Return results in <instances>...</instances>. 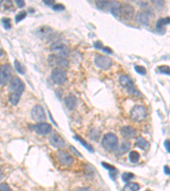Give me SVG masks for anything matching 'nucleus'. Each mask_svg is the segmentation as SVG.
<instances>
[{"label":"nucleus","mask_w":170,"mask_h":191,"mask_svg":"<svg viewBox=\"0 0 170 191\" xmlns=\"http://www.w3.org/2000/svg\"><path fill=\"white\" fill-rule=\"evenodd\" d=\"M145 191H151V190H145Z\"/></svg>","instance_id":"a18cd8bd"},{"label":"nucleus","mask_w":170,"mask_h":191,"mask_svg":"<svg viewBox=\"0 0 170 191\" xmlns=\"http://www.w3.org/2000/svg\"><path fill=\"white\" fill-rule=\"evenodd\" d=\"M139 154L135 150H132L131 152L129 153V160L132 163H137L139 160Z\"/></svg>","instance_id":"a878e982"},{"label":"nucleus","mask_w":170,"mask_h":191,"mask_svg":"<svg viewBox=\"0 0 170 191\" xmlns=\"http://www.w3.org/2000/svg\"><path fill=\"white\" fill-rule=\"evenodd\" d=\"M9 88L13 91V93H17L21 94L25 89V85L21 79L18 76H14L9 82Z\"/></svg>","instance_id":"0eeeda50"},{"label":"nucleus","mask_w":170,"mask_h":191,"mask_svg":"<svg viewBox=\"0 0 170 191\" xmlns=\"http://www.w3.org/2000/svg\"><path fill=\"white\" fill-rule=\"evenodd\" d=\"M100 134H101V132H100L99 130H95V129H93V130H91V132H90L91 138H93L94 139H97L99 138Z\"/></svg>","instance_id":"473e14b6"},{"label":"nucleus","mask_w":170,"mask_h":191,"mask_svg":"<svg viewBox=\"0 0 170 191\" xmlns=\"http://www.w3.org/2000/svg\"><path fill=\"white\" fill-rule=\"evenodd\" d=\"M111 5H112V2H108V1L96 2V6L98 7V9H107L108 8L110 9Z\"/></svg>","instance_id":"393cba45"},{"label":"nucleus","mask_w":170,"mask_h":191,"mask_svg":"<svg viewBox=\"0 0 170 191\" xmlns=\"http://www.w3.org/2000/svg\"><path fill=\"white\" fill-rule=\"evenodd\" d=\"M15 4H17V6L19 8H22V7L25 6V2L24 1H21V0H16L15 1Z\"/></svg>","instance_id":"ea45409f"},{"label":"nucleus","mask_w":170,"mask_h":191,"mask_svg":"<svg viewBox=\"0 0 170 191\" xmlns=\"http://www.w3.org/2000/svg\"><path fill=\"white\" fill-rule=\"evenodd\" d=\"M11 20L9 19V18H3L2 19V23H3V25H4V27L8 30V29H9V28H11Z\"/></svg>","instance_id":"7c9ffc66"},{"label":"nucleus","mask_w":170,"mask_h":191,"mask_svg":"<svg viewBox=\"0 0 170 191\" xmlns=\"http://www.w3.org/2000/svg\"><path fill=\"white\" fill-rule=\"evenodd\" d=\"M164 172L167 175H170V167L169 166H164Z\"/></svg>","instance_id":"79ce46f5"},{"label":"nucleus","mask_w":170,"mask_h":191,"mask_svg":"<svg viewBox=\"0 0 170 191\" xmlns=\"http://www.w3.org/2000/svg\"><path fill=\"white\" fill-rule=\"evenodd\" d=\"M95 64L96 65L97 67L103 69V70H107V69H109L112 66V60L108 56L97 54L95 58Z\"/></svg>","instance_id":"423d86ee"},{"label":"nucleus","mask_w":170,"mask_h":191,"mask_svg":"<svg viewBox=\"0 0 170 191\" xmlns=\"http://www.w3.org/2000/svg\"><path fill=\"white\" fill-rule=\"evenodd\" d=\"M134 177V175L131 173V172H123V175H122V178L124 182H128L130 181L131 179H133Z\"/></svg>","instance_id":"c85d7f7f"},{"label":"nucleus","mask_w":170,"mask_h":191,"mask_svg":"<svg viewBox=\"0 0 170 191\" xmlns=\"http://www.w3.org/2000/svg\"><path fill=\"white\" fill-rule=\"evenodd\" d=\"M94 46H95V49H103V44H102V43H101V41H97V42H95V44H94Z\"/></svg>","instance_id":"e433bc0d"},{"label":"nucleus","mask_w":170,"mask_h":191,"mask_svg":"<svg viewBox=\"0 0 170 191\" xmlns=\"http://www.w3.org/2000/svg\"><path fill=\"white\" fill-rule=\"evenodd\" d=\"M50 143L53 146H55L57 149H61V148H63L66 145V142L65 140L62 139V137H61L59 134H55L53 135H51L50 139Z\"/></svg>","instance_id":"ddd939ff"},{"label":"nucleus","mask_w":170,"mask_h":191,"mask_svg":"<svg viewBox=\"0 0 170 191\" xmlns=\"http://www.w3.org/2000/svg\"><path fill=\"white\" fill-rule=\"evenodd\" d=\"M32 117L34 121H44L46 119V115L44 108L41 105H35L32 110Z\"/></svg>","instance_id":"9d476101"},{"label":"nucleus","mask_w":170,"mask_h":191,"mask_svg":"<svg viewBox=\"0 0 170 191\" xmlns=\"http://www.w3.org/2000/svg\"><path fill=\"white\" fill-rule=\"evenodd\" d=\"M57 156H58L59 162L62 166H69L73 161L72 155H70L67 152H65V151H62V150L58 151Z\"/></svg>","instance_id":"9b49d317"},{"label":"nucleus","mask_w":170,"mask_h":191,"mask_svg":"<svg viewBox=\"0 0 170 191\" xmlns=\"http://www.w3.org/2000/svg\"><path fill=\"white\" fill-rule=\"evenodd\" d=\"M101 164H102V166H103L105 168H107V170H108V171H110V172H112V171L117 170V169L114 167L113 166L110 165V164H108V163H107V162H102Z\"/></svg>","instance_id":"f704fd0d"},{"label":"nucleus","mask_w":170,"mask_h":191,"mask_svg":"<svg viewBox=\"0 0 170 191\" xmlns=\"http://www.w3.org/2000/svg\"><path fill=\"white\" fill-rule=\"evenodd\" d=\"M129 149H130V143L128 141H124L121 145L120 148H118V154L119 155H123V154L126 153Z\"/></svg>","instance_id":"b1692460"},{"label":"nucleus","mask_w":170,"mask_h":191,"mask_svg":"<svg viewBox=\"0 0 170 191\" xmlns=\"http://www.w3.org/2000/svg\"><path fill=\"white\" fill-rule=\"evenodd\" d=\"M74 139H75L77 141H78L79 143H81V145H82V146L85 147L89 152H94V149H93V147L91 146L90 145H88L86 141H84V140L82 139L80 136H77V135H75V136H74Z\"/></svg>","instance_id":"4be33fe9"},{"label":"nucleus","mask_w":170,"mask_h":191,"mask_svg":"<svg viewBox=\"0 0 170 191\" xmlns=\"http://www.w3.org/2000/svg\"><path fill=\"white\" fill-rule=\"evenodd\" d=\"M20 99V94L17 93H12L9 95V100L13 105H16L19 103Z\"/></svg>","instance_id":"5701e85b"},{"label":"nucleus","mask_w":170,"mask_h":191,"mask_svg":"<svg viewBox=\"0 0 170 191\" xmlns=\"http://www.w3.org/2000/svg\"><path fill=\"white\" fill-rule=\"evenodd\" d=\"M110 10L112 14L115 17L118 18L120 15H122V8H121V4L118 2H112V5L110 8Z\"/></svg>","instance_id":"dca6fc26"},{"label":"nucleus","mask_w":170,"mask_h":191,"mask_svg":"<svg viewBox=\"0 0 170 191\" xmlns=\"http://www.w3.org/2000/svg\"><path fill=\"white\" fill-rule=\"evenodd\" d=\"M11 66L9 64L3 65L1 66V70H0V82L1 85H4L6 83H8L10 79L11 76Z\"/></svg>","instance_id":"1a4fd4ad"},{"label":"nucleus","mask_w":170,"mask_h":191,"mask_svg":"<svg viewBox=\"0 0 170 191\" xmlns=\"http://www.w3.org/2000/svg\"><path fill=\"white\" fill-rule=\"evenodd\" d=\"M134 70L137 73L140 74V75H145L146 74V69L142 65H135Z\"/></svg>","instance_id":"2f4dec72"},{"label":"nucleus","mask_w":170,"mask_h":191,"mask_svg":"<svg viewBox=\"0 0 170 191\" xmlns=\"http://www.w3.org/2000/svg\"><path fill=\"white\" fill-rule=\"evenodd\" d=\"M70 149H71V150H72L73 151V152L76 153V155H78V156H80V157H82V155H81L80 153L78 152V151H77V150H76V149H75V148H74V147H73V146H70Z\"/></svg>","instance_id":"a19ab883"},{"label":"nucleus","mask_w":170,"mask_h":191,"mask_svg":"<svg viewBox=\"0 0 170 191\" xmlns=\"http://www.w3.org/2000/svg\"><path fill=\"white\" fill-rule=\"evenodd\" d=\"M0 191H11V190L9 187V185L4 184V183H2L0 184Z\"/></svg>","instance_id":"c9c22d12"},{"label":"nucleus","mask_w":170,"mask_h":191,"mask_svg":"<svg viewBox=\"0 0 170 191\" xmlns=\"http://www.w3.org/2000/svg\"><path fill=\"white\" fill-rule=\"evenodd\" d=\"M15 70L17 72H19L20 74L23 75L25 74V67L20 63L18 60H15Z\"/></svg>","instance_id":"bb28decb"},{"label":"nucleus","mask_w":170,"mask_h":191,"mask_svg":"<svg viewBox=\"0 0 170 191\" xmlns=\"http://www.w3.org/2000/svg\"><path fill=\"white\" fill-rule=\"evenodd\" d=\"M168 24H170V18L169 17H167V18H162V19H159L157 22V25H156V28L158 30V32H159L160 33H163L165 32L164 30V26Z\"/></svg>","instance_id":"f3484780"},{"label":"nucleus","mask_w":170,"mask_h":191,"mask_svg":"<svg viewBox=\"0 0 170 191\" xmlns=\"http://www.w3.org/2000/svg\"><path fill=\"white\" fill-rule=\"evenodd\" d=\"M101 145L103 148L105 150H107V151H113L117 149L118 139L112 133H108L104 135L102 141H101Z\"/></svg>","instance_id":"f257e3e1"},{"label":"nucleus","mask_w":170,"mask_h":191,"mask_svg":"<svg viewBox=\"0 0 170 191\" xmlns=\"http://www.w3.org/2000/svg\"><path fill=\"white\" fill-rule=\"evenodd\" d=\"M119 83L120 84L127 89V92L132 96H139L140 93L139 91L137 88L135 87L134 83L132 80L126 75H122L119 77Z\"/></svg>","instance_id":"f03ea898"},{"label":"nucleus","mask_w":170,"mask_h":191,"mask_svg":"<svg viewBox=\"0 0 170 191\" xmlns=\"http://www.w3.org/2000/svg\"><path fill=\"white\" fill-rule=\"evenodd\" d=\"M48 63L55 69H64L69 65L68 60L66 58L58 56L56 54H50L48 58Z\"/></svg>","instance_id":"7ed1b4c3"},{"label":"nucleus","mask_w":170,"mask_h":191,"mask_svg":"<svg viewBox=\"0 0 170 191\" xmlns=\"http://www.w3.org/2000/svg\"><path fill=\"white\" fill-rule=\"evenodd\" d=\"M26 16V11H20L16 15H15V22L18 23L20 21H21L22 20H24Z\"/></svg>","instance_id":"c756f323"},{"label":"nucleus","mask_w":170,"mask_h":191,"mask_svg":"<svg viewBox=\"0 0 170 191\" xmlns=\"http://www.w3.org/2000/svg\"><path fill=\"white\" fill-rule=\"evenodd\" d=\"M164 146L166 148V150H168V152L170 153V140L167 139L164 142Z\"/></svg>","instance_id":"4c0bfd02"},{"label":"nucleus","mask_w":170,"mask_h":191,"mask_svg":"<svg viewBox=\"0 0 170 191\" xmlns=\"http://www.w3.org/2000/svg\"><path fill=\"white\" fill-rule=\"evenodd\" d=\"M52 9L55 11H62L65 9V6L61 4H55L52 6Z\"/></svg>","instance_id":"72a5a7b5"},{"label":"nucleus","mask_w":170,"mask_h":191,"mask_svg":"<svg viewBox=\"0 0 170 191\" xmlns=\"http://www.w3.org/2000/svg\"><path fill=\"white\" fill-rule=\"evenodd\" d=\"M33 129L37 134H40V135H46V134L50 133L51 130H52V127L49 123L41 122V123H38V124L34 125Z\"/></svg>","instance_id":"f8f14e48"},{"label":"nucleus","mask_w":170,"mask_h":191,"mask_svg":"<svg viewBox=\"0 0 170 191\" xmlns=\"http://www.w3.org/2000/svg\"><path fill=\"white\" fill-rule=\"evenodd\" d=\"M103 51L107 53V54H112V50L109 47H104L103 48Z\"/></svg>","instance_id":"37998d69"},{"label":"nucleus","mask_w":170,"mask_h":191,"mask_svg":"<svg viewBox=\"0 0 170 191\" xmlns=\"http://www.w3.org/2000/svg\"><path fill=\"white\" fill-rule=\"evenodd\" d=\"M147 115V111L145 106L143 105H135L130 111V116L133 120L140 121L145 120Z\"/></svg>","instance_id":"20e7f679"},{"label":"nucleus","mask_w":170,"mask_h":191,"mask_svg":"<svg viewBox=\"0 0 170 191\" xmlns=\"http://www.w3.org/2000/svg\"><path fill=\"white\" fill-rule=\"evenodd\" d=\"M135 144H136V145H137L139 148H140V149H142V150H149V148H150V144H149V142L146 141V140H145L144 138H142V137H138L137 139H136Z\"/></svg>","instance_id":"aec40b11"},{"label":"nucleus","mask_w":170,"mask_h":191,"mask_svg":"<svg viewBox=\"0 0 170 191\" xmlns=\"http://www.w3.org/2000/svg\"><path fill=\"white\" fill-rule=\"evenodd\" d=\"M122 15L126 19H131L134 15V8L130 4H124L122 8Z\"/></svg>","instance_id":"a211bd4d"},{"label":"nucleus","mask_w":170,"mask_h":191,"mask_svg":"<svg viewBox=\"0 0 170 191\" xmlns=\"http://www.w3.org/2000/svg\"><path fill=\"white\" fill-rule=\"evenodd\" d=\"M139 185L136 183H129V184H127L123 189V191H138L139 190Z\"/></svg>","instance_id":"412c9836"},{"label":"nucleus","mask_w":170,"mask_h":191,"mask_svg":"<svg viewBox=\"0 0 170 191\" xmlns=\"http://www.w3.org/2000/svg\"><path fill=\"white\" fill-rule=\"evenodd\" d=\"M64 102H65L66 106L69 110H73L77 106V99L74 95H72V94L67 95L65 98Z\"/></svg>","instance_id":"2eb2a0df"},{"label":"nucleus","mask_w":170,"mask_h":191,"mask_svg":"<svg viewBox=\"0 0 170 191\" xmlns=\"http://www.w3.org/2000/svg\"><path fill=\"white\" fill-rule=\"evenodd\" d=\"M121 134L124 139H128L134 138L136 134V132L134 127H130V126H124L121 129Z\"/></svg>","instance_id":"4468645a"},{"label":"nucleus","mask_w":170,"mask_h":191,"mask_svg":"<svg viewBox=\"0 0 170 191\" xmlns=\"http://www.w3.org/2000/svg\"><path fill=\"white\" fill-rule=\"evenodd\" d=\"M136 19L139 23L144 25H148L150 23L149 15H146L145 12H139L138 15H136Z\"/></svg>","instance_id":"6ab92c4d"},{"label":"nucleus","mask_w":170,"mask_h":191,"mask_svg":"<svg viewBox=\"0 0 170 191\" xmlns=\"http://www.w3.org/2000/svg\"><path fill=\"white\" fill-rule=\"evenodd\" d=\"M44 3L46 5H48V6H53V5H55V1H54V0H44Z\"/></svg>","instance_id":"58836bf2"},{"label":"nucleus","mask_w":170,"mask_h":191,"mask_svg":"<svg viewBox=\"0 0 170 191\" xmlns=\"http://www.w3.org/2000/svg\"><path fill=\"white\" fill-rule=\"evenodd\" d=\"M77 191H91V190L88 188H79Z\"/></svg>","instance_id":"c03bdc74"},{"label":"nucleus","mask_w":170,"mask_h":191,"mask_svg":"<svg viewBox=\"0 0 170 191\" xmlns=\"http://www.w3.org/2000/svg\"><path fill=\"white\" fill-rule=\"evenodd\" d=\"M51 79L55 84H62L66 80V73L63 69H54L51 72Z\"/></svg>","instance_id":"6e6552de"},{"label":"nucleus","mask_w":170,"mask_h":191,"mask_svg":"<svg viewBox=\"0 0 170 191\" xmlns=\"http://www.w3.org/2000/svg\"><path fill=\"white\" fill-rule=\"evenodd\" d=\"M50 51L52 52H56L58 53V56H61L62 58H66L69 56L70 54V49L65 46L63 44H61V42H55L54 44H52L50 46Z\"/></svg>","instance_id":"39448f33"},{"label":"nucleus","mask_w":170,"mask_h":191,"mask_svg":"<svg viewBox=\"0 0 170 191\" xmlns=\"http://www.w3.org/2000/svg\"><path fill=\"white\" fill-rule=\"evenodd\" d=\"M158 71L160 73H163V74H166V75H169L170 76V67L169 65H160L158 67Z\"/></svg>","instance_id":"cd10ccee"}]
</instances>
